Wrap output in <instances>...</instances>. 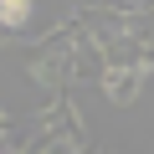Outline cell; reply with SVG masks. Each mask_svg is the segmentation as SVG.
Listing matches in <instances>:
<instances>
[{
  "mask_svg": "<svg viewBox=\"0 0 154 154\" xmlns=\"http://www.w3.org/2000/svg\"><path fill=\"white\" fill-rule=\"evenodd\" d=\"M144 77H149V67H139V62H108L98 82H103L108 103H139V93H144Z\"/></svg>",
  "mask_w": 154,
  "mask_h": 154,
  "instance_id": "6da1fadb",
  "label": "cell"
},
{
  "mask_svg": "<svg viewBox=\"0 0 154 154\" xmlns=\"http://www.w3.org/2000/svg\"><path fill=\"white\" fill-rule=\"evenodd\" d=\"M31 21V0H0V31H21Z\"/></svg>",
  "mask_w": 154,
  "mask_h": 154,
  "instance_id": "7a4b0ae2",
  "label": "cell"
},
{
  "mask_svg": "<svg viewBox=\"0 0 154 154\" xmlns=\"http://www.w3.org/2000/svg\"><path fill=\"white\" fill-rule=\"evenodd\" d=\"M0 139H5V113H0Z\"/></svg>",
  "mask_w": 154,
  "mask_h": 154,
  "instance_id": "3957f363",
  "label": "cell"
}]
</instances>
